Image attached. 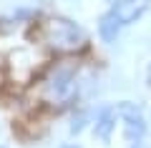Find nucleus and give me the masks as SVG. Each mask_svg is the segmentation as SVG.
<instances>
[{
    "label": "nucleus",
    "mask_w": 151,
    "mask_h": 148,
    "mask_svg": "<svg viewBox=\"0 0 151 148\" xmlns=\"http://www.w3.org/2000/svg\"><path fill=\"white\" fill-rule=\"evenodd\" d=\"M146 10H149V0H116L111 5V10L98 23V35H101V40L113 43L126 25L136 23Z\"/></svg>",
    "instance_id": "obj_2"
},
{
    "label": "nucleus",
    "mask_w": 151,
    "mask_h": 148,
    "mask_svg": "<svg viewBox=\"0 0 151 148\" xmlns=\"http://www.w3.org/2000/svg\"><path fill=\"white\" fill-rule=\"evenodd\" d=\"M134 148H141V146H139V143H136V146H134Z\"/></svg>",
    "instance_id": "obj_5"
},
{
    "label": "nucleus",
    "mask_w": 151,
    "mask_h": 148,
    "mask_svg": "<svg viewBox=\"0 0 151 148\" xmlns=\"http://www.w3.org/2000/svg\"><path fill=\"white\" fill-rule=\"evenodd\" d=\"M96 50L81 25L58 15L0 20V111L23 141L40 138L96 78Z\"/></svg>",
    "instance_id": "obj_1"
},
{
    "label": "nucleus",
    "mask_w": 151,
    "mask_h": 148,
    "mask_svg": "<svg viewBox=\"0 0 151 148\" xmlns=\"http://www.w3.org/2000/svg\"><path fill=\"white\" fill-rule=\"evenodd\" d=\"M119 116L121 121H124V131H126V138L129 141H139L141 136H144V116H141L139 108L129 106V103H124V106H119Z\"/></svg>",
    "instance_id": "obj_3"
},
{
    "label": "nucleus",
    "mask_w": 151,
    "mask_h": 148,
    "mask_svg": "<svg viewBox=\"0 0 151 148\" xmlns=\"http://www.w3.org/2000/svg\"><path fill=\"white\" fill-rule=\"evenodd\" d=\"M65 148H76V146H65Z\"/></svg>",
    "instance_id": "obj_6"
},
{
    "label": "nucleus",
    "mask_w": 151,
    "mask_h": 148,
    "mask_svg": "<svg viewBox=\"0 0 151 148\" xmlns=\"http://www.w3.org/2000/svg\"><path fill=\"white\" fill-rule=\"evenodd\" d=\"M149 85H151V70H149Z\"/></svg>",
    "instance_id": "obj_4"
}]
</instances>
